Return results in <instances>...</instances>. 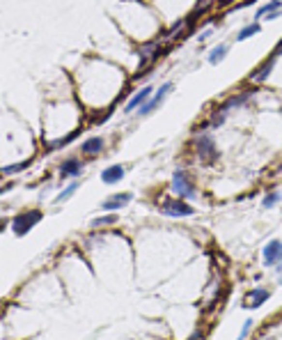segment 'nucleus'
Listing matches in <instances>:
<instances>
[{
    "instance_id": "1",
    "label": "nucleus",
    "mask_w": 282,
    "mask_h": 340,
    "mask_svg": "<svg viewBox=\"0 0 282 340\" xmlns=\"http://www.w3.org/2000/svg\"><path fill=\"white\" fill-rule=\"evenodd\" d=\"M39 221H42V211L39 210L23 211V214H18V216L12 221V230H14V235L23 237V235H28V232L32 230V226H37Z\"/></svg>"
},
{
    "instance_id": "2",
    "label": "nucleus",
    "mask_w": 282,
    "mask_h": 340,
    "mask_svg": "<svg viewBox=\"0 0 282 340\" xmlns=\"http://www.w3.org/2000/svg\"><path fill=\"white\" fill-rule=\"evenodd\" d=\"M172 191H175V195H179L181 200H193L195 198V189H193V182L188 179V175L184 173V170H175L172 173Z\"/></svg>"
},
{
    "instance_id": "3",
    "label": "nucleus",
    "mask_w": 282,
    "mask_h": 340,
    "mask_svg": "<svg viewBox=\"0 0 282 340\" xmlns=\"http://www.w3.org/2000/svg\"><path fill=\"white\" fill-rule=\"evenodd\" d=\"M195 149H197V154L204 159V161H211V159L218 157V149H216V143L209 133H202V136H197L195 138Z\"/></svg>"
},
{
    "instance_id": "4",
    "label": "nucleus",
    "mask_w": 282,
    "mask_h": 340,
    "mask_svg": "<svg viewBox=\"0 0 282 340\" xmlns=\"http://www.w3.org/2000/svg\"><path fill=\"white\" fill-rule=\"evenodd\" d=\"M170 92H172V83H163V85H161L159 90H156V92H154V95L149 97V101H147V104H145V106L140 108V115H149V113H154V111H156V108H159V106L163 104V99H165V97H168Z\"/></svg>"
},
{
    "instance_id": "5",
    "label": "nucleus",
    "mask_w": 282,
    "mask_h": 340,
    "mask_svg": "<svg viewBox=\"0 0 282 340\" xmlns=\"http://www.w3.org/2000/svg\"><path fill=\"white\" fill-rule=\"evenodd\" d=\"M161 211L165 216H175V218H181V216H191L193 214V207H188L186 200H165L161 205Z\"/></svg>"
},
{
    "instance_id": "6",
    "label": "nucleus",
    "mask_w": 282,
    "mask_h": 340,
    "mask_svg": "<svg viewBox=\"0 0 282 340\" xmlns=\"http://www.w3.org/2000/svg\"><path fill=\"white\" fill-rule=\"evenodd\" d=\"M262 255H264V264H266V267L280 264V262H282V242H280V239H271V242L264 246Z\"/></svg>"
},
{
    "instance_id": "7",
    "label": "nucleus",
    "mask_w": 282,
    "mask_h": 340,
    "mask_svg": "<svg viewBox=\"0 0 282 340\" xmlns=\"http://www.w3.org/2000/svg\"><path fill=\"white\" fill-rule=\"evenodd\" d=\"M131 193H115V195H110V198H106V200L101 202V210L104 211H117V210H122V207H126L129 202H131Z\"/></svg>"
},
{
    "instance_id": "8",
    "label": "nucleus",
    "mask_w": 282,
    "mask_h": 340,
    "mask_svg": "<svg viewBox=\"0 0 282 340\" xmlns=\"http://www.w3.org/2000/svg\"><path fill=\"white\" fill-rule=\"evenodd\" d=\"M154 92H156V90H154V87H151V85L142 87L140 92H135V97H133L131 101L126 104V108H124V111H126V113H131V111H140L142 106H145V104H147V101H149V97L154 95Z\"/></svg>"
},
{
    "instance_id": "9",
    "label": "nucleus",
    "mask_w": 282,
    "mask_h": 340,
    "mask_svg": "<svg viewBox=\"0 0 282 340\" xmlns=\"http://www.w3.org/2000/svg\"><path fill=\"white\" fill-rule=\"evenodd\" d=\"M80 168H83V163H80L76 157H69V159H64L60 163V177H78L80 175Z\"/></svg>"
},
{
    "instance_id": "10",
    "label": "nucleus",
    "mask_w": 282,
    "mask_h": 340,
    "mask_svg": "<svg viewBox=\"0 0 282 340\" xmlns=\"http://www.w3.org/2000/svg\"><path fill=\"white\" fill-rule=\"evenodd\" d=\"M124 166H110V168H106L104 173H101V182L104 184H108V186H113V184H119L124 179Z\"/></svg>"
},
{
    "instance_id": "11",
    "label": "nucleus",
    "mask_w": 282,
    "mask_h": 340,
    "mask_svg": "<svg viewBox=\"0 0 282 340\" xmlns=\"http://www.w3.org/2000/svg\"><path fill=\"white\" fill-rule=\"evenodd\" d=\"M101 149H104V138L101 136H92V138H88L80 145V152L88 154V157H97Z\"/></svg>"
},
{
    "instance_id": "12",
    "label": "nucleus",
    "mask_w": 282,
    "mask_h": 340,
    "mask_svg": "<svg viewBox=\"0 0 282 340\" xmlns=\"http://www.w3.org/2000/svg\"><path fill=\"white\" fill-rule=\"evenodd\" d=\"M271 297V292H268V290H252V292H248V301L243 306H246V308H257V306H262L266 301V299Z\"/></svg>"
},
{
    "instance_id": "13",
    "label": "nucleus",
    "mask_w": 282,
    "mask_h": 340,
    "mask_svg": "<svg viewBox=\"0 0 282 340\" xmlns=\"http://www.w3.org/2000/svg\"><path fill=\"white\" fill-rule=\"evenodd\" d=\"M273 65H275V58H271V60H266V62H264V67H262V69H257L255 74L250 76V79H252V81H257V83H264V81L268 79V74L273 71Z\"/></svg>"
},
{
    "instance_id": "14",
    "label": "nucleus",
    "mask_w": 282,
    "mask_h": 340,
    "mask_svg": "<svg viewBox=\"0 0 282 340\" xmlns=\"http://www.w3.org/2000/svg\"><path fill=\"white\" fill-rule=\"evenodd\" d=\"M280 0H271V2H266L264 7H259L257 9V14H255V18L259 21V18H266L268 14H273V12H280Z\"/></svg>"
},
{
    "instance_id": "15",
    "label": "nucleus",
    "mask_w": 282,
    "mask_h": 340,
    "mask_svg": "<svg viewBox=\"0 0 282 340\" xmlns=\"http://www.w3.org/2000/svg\"><path fill=\"white\" fill-rule=\"evenodd\" d=\"M156 53H159V42H151V44H147V46H142L140 49V62L142 65H147V60H151Z\"/></svg>"
},
{
    "instance_id": "16",
    "label": "nucleus",
    "mask_w": 282,
    "mask_h": 340,
    "mask_svg": "<svg viewBox=\"0 0 282 340\" xmlns=\"http://www.w3.org/2000/svg\"><path fill=\"white\" fill-rule=\"evenodd\" d=\"M78 189H80V182H78V179H74V182H71L69 186H64V191L58 193L55 202H64V200H69V198H71V195H74L76 191H78Z\"/></svg>"
},
{
    "instance_id": "17",
    "label": "nucleus",
    "mask_w": 282,
    "mask_h": 340,
    "mask_svg": "<svg viewBox=\"0 0 282 340\" xmlns=\"http://www.w3.org/2000/svg\"><path fill=\"white\" fill-rule=\"evenodd\" d=\"M227 51H229L227 44H221V46H216V49L209 53V62H211V65H218V62H221L223 58L227 55Z\"/></svg>"
},
{
    "instance_id": "18",
    "label": "nucleus",
    "mask_w": 282,
    "mask_h": 340,
    "mask_svg": "<svg viewBox=\"0 0 282 340\" xmlns=\"http://www.w3.org/2000/svg\"><path fill=\"white\" fill-rule=\"evenodd\" d=\"M113 223H117V216H115V211H113V214L108 211L106 216L94 218V221H92L89 226H92V227H106V226H113Z\"/></svg>"
},
{
    "instance_id": "19",
    "label": "nucleus",
    "mask_w": 282,
    "mask_h": 340,
    "mask_svg": "<svg viewBox=\"0 0 282 340\" xmlns=\"http://www.w3.org/2000/svg\"><path fill=\"white\" fill-rule=\"evenodd\" d=\"M262 30V26L259 23H252V26H248V28H243L241 32H238V42H246L248 37H252V35H257Z\"/></svg>"
},
{
    "instance_id": "20",
    "label": "nucleus",
    "mask_w": 282,
    "mask_h": 340,
    "mask_svg": "<svg viewBox=\"0 0 282 340\" xmlns=\"http://www.w3.org/2000/svg\"><path fill=\"white\" fill-rule=\"evenodd\" d=\"M280 200H282V195L278 191H273V193H268L264 200H262V205H264V207H273V205H278Z\"/></svg>"
},
{
    "instance_id": "21",
    "label": "nucleus",
    "mask_w": 282,
    "mask_h": 340,
    "mask_svg": "<svg viewBox=\"0 0 282 340\" xmlns=\"http://www.w3.org/2000/svg\"><path fill=\"white\" fill-rule=\"evenodd\" d=\"M28 166H30V161H23V163H14V166H5V168H2V173H5V175H14V173H18V170H26Z\"/></svg>"
},
{
    "instance_id": "22",
    "label": "nucleus",
    "mask_w": 282,
    "mask_h": 340,
    "mask_svg": "<svg viewBox=\"0 0 282 340\" xmlns=\"http://www.w3.org/2000/svg\"><path fill=\"white\" fill-rule=\"evenodd\" d=\"M250 329H252V320H246V324H243V329H241V333H238L237 340H246L248 333H250Z\"/></svg>"
},
{
    "instance_id": "23",
    "label": "nucleus",
    "mask_w": 282,
    "mask_h": 340,
    "mask_svg": "<svg viewBox=\"0 0 282 340\" xmlns=\"http://www.w3.org/2000/svg\"><path fill=\"white\" fill-rule=\"evenodd\" d=\"M278 55H282V44H278V46H275V51H273V58H278Z\"/></svg>"
},
{
    "instance_id": "24",
    "label": "nucleus",
    "mask_w": 282,
    "mask_h": 340,
    "mask_svg": "<svg viewBox=\"0 0 282 340\" xmlns=\"http://www.w3.org/2000/svg\"><path fill=\"white\" fill-rule=\"evenodd\" d=\"M209 35H211V30H207V32H202V35H200V42H204V39H209Z\"/></svg>"
},
{
    "instance_id": "25",
    "label": "nucleus",
    "mask_w": 282,
    "mask_h": 340,
    "mask_svg": "<svg viewBox=\"0 0 282 340\" xmlns=\"http://www.w3.org/2000/svg\"><path fill=\"white\" fill-rule=\"evenodd\" d=\"M191 340H202V333H200V331H195L193 336H191Z\"/></svg>"
},
{
    "instance_id": "26",
    "label": "nucleus",
    "mask_w": 282,
    "mask_h": 340,
    "mask_svg": "<svg viewBox=\"0 0 282 340\" xmlns=\"http://www.w3.org/2000/svg\"><path fill=\"white\" fill-rule=\"evenodd\" d=\"M280 283H282V276H280Z\"/></svg>"
}]
</instances>
